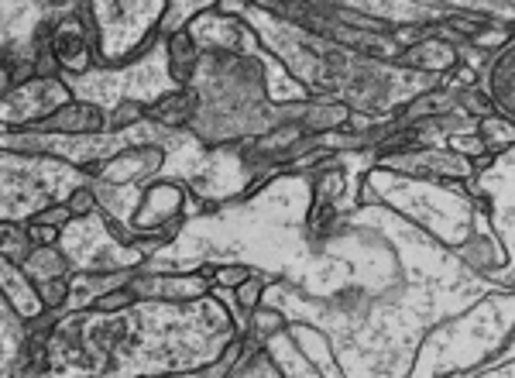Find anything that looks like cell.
<instances>
[{
	"label": "cell",
	"mask_w": 515,
	"mask_h": 378,
	"mask_svg": "<svg viewBox=\"0 0 515 378\" xmlns=\"http://www.w3.org/2000/svg\"><path fill=\"white\" fill-rule=\"evenodd\" d=\"M49 49L59 62V69L69 73H86L93 62L90 38L83 35V21L79 18H59L49 31Z\"/></svg>",
	"instance_id": "obj_1"
},
{
	"label": "cell",
	"mask_w": 515,
	"mask_h": 378,
	"mask_svg": "<svg viewBox=\"0 0 515 378\" xmlns=\"http://www.w3.org/2000/svg\"><path fill=\"white\" fill-rule=\"evenodd\" d=\"M31 131L45 135V131H55V135H90V131H107V114L97 104H62L52 114H42V121L28 124Z\"/></svg>",
	"instance_id": "obj_2"
},
{
	"label": "cell",
	"mask_w": 515,
	"mask_h": 378,
	"mask_svg": "<svg viewBox=\"0 0 515 378\" xmlns=\"http://www.w3.org/2000/svg\"><path fill=\"white\" fill-rule=\"evenodd\" d=\"M182 203H186V193H182L179 183H155L152 189H145L131 224L138 227V231L165 227V224H172V220H179Z\"/></svg>",
	"instance_id": "obj_3"
},
{
	"label": "cell",
	"mask_w": 515,
	"mask_h": 378,
	"mask_svg": "<svg viewBox=\"0 0 515 378\" xmlns=\"http://www.w3.org/2000/svg\"><path fill=\"white\" fill-rule=\"evenodd\" d=\"M488 104L495 107L498 117L512 121L515 117V45L505 42L498 49L495 62L488 66Z\"/></svg>",
	"instance_id": "obj_4"
},
{
	"label": "cell",
	"mask_w": 515,
	"mask_h": 378,
	"mask_svg": "<svg viewBox=\"0 0 515 378\" xmlns=\"http://www.w3.org/2000/svg\"><path fill=\"white\" fill-rule=\"evenodd\" d=\"M382 165L409 169V172H437V176H454V179H467L474 169L467 159L450 152H406V159H385Z\"/></svg>",
	"instance_id": "obj_5"
},
{
	"label": "cell",
	"mask_w": 515,
	"mask_h": 378,
	"mask_svg": "<svg viewBox=\"0 0 515 378\" xmlns=\"http://www.w3.org/2000/svg\"><path fill=\"white\" fill-rule=\"evenodd\" d=\"M399 62L409 69H426V73H447L450 66H457V52L450 45L437 42V38H426V42L409 45L399 55Z\"/></svg>",
	"instance_id": "obj_6"
},
{
	"label": "cell",
	"mask_w": 515,
	"mask_h": 378,
	"mask_svg": "<svg viewBox=\"0 0 515 378\" xmlns=\"http://www.w3.org/2000/svg\"><path fill=\"white\" fill-rule=\"evenodd\" d=\"M200 66V45H196L193 31L182 28L176 35H169V73L179 86L193 83V73Z\"/></svg>",
	"instance_id": "obj_7"
},
{
	"label": "cell",
	"mask_w": 515,
	"mask_h": 378,
	"mask_svg": "<svg viewBox=\"0 0 515 378\" xmlns=\"http://www.w3.org/2000/svg\"><path fill=\"white\" fill-rule=\"evenodd\" d=\"M196 107H200L196 93L193 90H179V93H169V97H162L152 110H145V114H152L158 124H165V128H182V124L193 121Z\"/></svg>",
	"instance_id": "obj_8"
},
{
	"label": "cell",
	"mask_w": 515,
	"mask_h": 378,
	"mask_svg": "<svg viewBox=\"0 0 515 378\" xmlns=\"http://www.w3.org/2000/svg\"><path fill=\"white\" fill-rule=\"evenodd\" d=\"M66 258L59 255V248H35L28 255V262L21 265V272L31 282H45V279H66Z\"/></svg>",
	"instance_id": "obj_9"
},
{
	"label": "cell",
	"mask_w": 515,
	"mask_h": 378,
	"mask_svg": "<svg viewBox=\"0 0 515 378\" xmlns=\"http://www.w3.org/2000/svg\"><path fill=\"white\" fill-rule=\"evenodd\" d=\"M31 241H28V231L18 224H11V220H0V258H4L7 265H25L28 255H31Z\"/></svg>",
	"instance_id": "obj_10"
},
{
	"label": "cell",
	"mask_w": 515,
	"mask_h": 378,
	"mask_svg": "<svg viewBox=\"0 0 515 378\" xmlns=\"http://www.w3.org/2000/svg\"><path fill=\"white\" fill-rule=\"evenodd\" d=\"M481 141V148H485L488 155H505L512 148V121H505V117H488V121L478 124V135H474Z\"/></svg>",
	"instance_id": "obj_11"
},
{
	"label": "cell",
	"mask_w": 515,
	"mask_h": 378,
	"mask_svg": "<svg viewBox=\"0 0 515 378\" xmlns=\"http://www.w3.org/2000/svg\"><path fill=\"white\" fill-rule=\"evenodd\" d=\"M134 296L128 286H121V289H110V293H100V296H93L90 299V313H103V317H114V313H121V310H128V306H134Z\"/></svg>",
	"instance_id": "obj_12"
},
{
	"label": "cell",
	"mask_w": 515,
	"mask_h": 378,
	"mask_svg": "<svg viewBox=\"0 0 515 378\" xmlns=\"http://www.w3.org/2000/svg\"><path fill=\"white\" fill-rule=\"evenodd\" d=\"M35 293H38V303L42 310H62L69 299V279H45V282H35Z\"/></svg>",
	"instance_id": "obj_13"
},
{
	"label": "cell",
	"mask_w": 515,
	"mask_h": 378,
	"mask_svg": "<svg viewBox=\"0 0 515 378\" xmlns=\"http://www.w3.org/2000/svg\"><path fill=\"white\" fill-rule=\"evenodd\" d=\"M241 354V341H234L231 348H227L224 358L217 361L213 368H203V372H196V375H179V372H165V375H145V378H231V365H234V358Z\"/></svg>",
	"instance_id": "obj_14"
},
{
	"label": "cell",
	"mask_w": 515,
	"mask_h": 378,
	"mask_svg": "<svg viewBox=\"0 0 515 378\" xmlns=\"http://www.w3.org/2000/svg\"><path fill=\"white\" fill-rule=\"evenodd\" d=\"M141 117H145V107H141L138 100H124V104L117 107L114 114L107 117V131H121V128H131V124H138Z\"/></svg>",
	"instance_id": "obj_15"
},
{
	"label": "cell",
	"mask_w": 515,
	"mask_h": 378,
	"mask_svg": "<svg viewBox=\"0 0 515 378\" xmlns=\"http://www.w3.org/2000/svg\"><path fill=\"white\" fill-rule=\"evenodd\" d=\"M66 210H69V217L93 214V210H97V193H93V189H86V186L73 189V193H69V200H66Z\"/></svg>",
	"instance_id": "obj_16"
},
{
	"label": "cell",
	"mask_w": 515,
	"mask_h": 378,
	"mask_svg": "<svg viewBox=\"0 0 515 378\" xmlns=\"http://www.w3.org/2000/svg\"><path fill=\"white\" fill-rule=\"evenodd\" d=\"M261 289H265V282L261 279H248L237 286V306H241L244 313H255L258 310V299H261Z\"/></svg>",
	"instance_id": "obj_17"
},
{
	"label": "cell",
	"mask_w": 515,
	"mask_h": 378,
	"mask_svg": "<svg viewBox=\"0 0 515 378\" xmlns=\"http://www.w3.org/2000/svg\"><path fill=\"white\" fill-rule=\"evenodd\" d=\"M210 279L217 282L220 289H227V286H241V282H248L251 272L244 269V265H224V269H213Z\"/></svg>",
	"instance_id": "obj_18"
},
{
	"label": "cell",
	"mask_w": 515,
	"mask_h": 378,
	"mask_svg": "<svg viewBox=\"0 0 515 378\" xmlns=\"http://www.w3.org/2000/svg\"><path fill=\"white\" fill-rule=\"evenodd\" d=\"M285 320L275 310H255V334L258 337H272L275 330H282Z\"/></svg>",
	"instance_id": "obj_19"
},
{
	"label": "cell",
	"mask_w": 515,
	"mask_h": 378,
	"mask_svg": "<svg viewBox=\"0 0 515 378\" xmlns=\"http://www.w3.org/2000/svg\"><path fill=\"white\" fill-rule=\"evenodd\" d=\"M28 241L31 248H55V241H59V231L55 227H42V224H28Z\"/></svg>",
	"instance_id": "obj_20"
},
{
	"label": "cell",
	"mask_w": 515,
	"mask_h": 378,
	"mask_svg": "<svg viewBox=\"0 0 515 378\" xmlns=\"http://www.w3.org/2000/svg\"><path fill=\"white\" fill-rule=\"evenodd\" d=\"M66 220H73L69 217V210H66V203H62V207H49V210H38L35 217H31V224H42V227H55V231H59L62 224H66Z\"/></svg>",
	"instance_id": "obj_21"
},
{
	"label": "cell",
	"mask_w": 515,
	"mask_h": 378,
	"mask_svg": "<svg viewBox=\"0 0 515 378\" xmlns=\"http://www.w3.org/2000/svg\"><path fill=\"white\" fill-rule=\"evenodd\" d=\"M7 93H11V73H7V66H4L0 69V100H4Z\"/></svg>",
	"instance_id": "obj_22"
}]
</instances>
